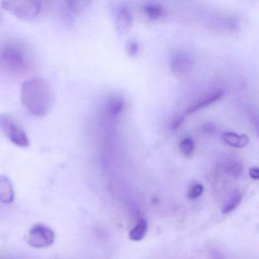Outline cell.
<instances>
[{"mask_svg": "<svg viewBox=\"0 0 259 259\" xmlns=\"http://www.w3.org/2000/svg\"><path fill=\"white\" fill-rule=\"evenodd\" d=\"M2 8L18 19L31 21L38 17L42 5L39 1H4Z\"/></svg>", "mask_w": 259, "mask_h": 259, "instance_id": "obj_4", "label": "cell"}, {"mask_svg": "<svg viewBox=\"0 0 259 259\" xmlns=\"http://www.w3.org/2000/svg\"><path fill=\"white\" fill-rule=\"evenodd\" d=\"M184 116H181V115L176 116L175 117H174V119H172V121H171V130H172V131H176V130H178V128L183 125V122H184Z\"/></svg>", "mask_w": 259, "mask_h": 259, "instance_id": "obj_19", "label": "cell"}, {"mask_svg": "<svg viewBox=\"0 0 259 259\" xmlns=\"http://www.w3.org/2000/svg\"><path fill=\"white\" fill-rule=\"evenodd\" d=\"M222 139L227 145L236 148H243L248 145L249 139L246 135L238 134L234 132L223 133Z\"/></svg>", "mask_w": 259, "mask_h": 259, "instance_id": "obj_10", "label": "cell"}, {"mask_svg": "<svg viewBox=\"0 0 259 259\" xmlns=\"http://www.w3.org/2000/svg\"><path fill=\"white\" fill-rule=\"evenodd\" d=\"M243 166L242 163L237 161H230L227 163L225 166V172L228 175L231 176L233 177H240L243 172Z\"/></svg>", "mask_w": 259, "mask_h": 259, "instance_id": "obj_16", "label": "cell"}, {"mask_svg": "<svg viewBox=\"0 0 259 259\" xmlns=\"http://www.w3.org/2000/svg\"><path fill=\"white\" fill-rule=\"evenodd\" d=\"M193 67L192 57L184 51H177L171 60V71L178 77L184 76L189 73Z\"/></svg>", "mask_w": 259, "mask_h": 259, "instance_id": "obj_6", "label": "cell"}, {"mask_svg": "<svg viewBox=\"0 0 259 259\" xmlns=\"http://www.w3.org/2000/svg\"><path fill=\"white\" fill-rule=\"evenodd\" d=\"M21 102L31 114L46 116L54 104V94L50 83L39 77L24 81L20 92Z\"/></svg>", "mask_w": 259, "mask_h": 259, "instance_id": "obj_1", "label": "cell"}, {"mask_svg": "<svg viewBox=\"0 0 259 259\" xmlns=\"http://www.w3.org/2000/svg\"><path fill=\"white\" fill-rule=\"evenodd\" d=\"M224 96V92L222 91H217L208 94L202 98H199L198 101H195L192 105L186 110V114H192L201 109L204 108L213 103L217 102Z\"/></svg>", "mask_w": 259, "mask_h": 259, "instance_id": "obj_7", "label": "cell"}, {"mask_svg": "<svg viewBox=\"0 0 259 259\" xmlns=\"http://www.w3.org/2000/svg\"><path fill=\"white\" fill-rule=\"evenodd\" d=\"M179 148L183 155L190 157L195 151V142L191 137L183 138L179 144Z\"/></svg>", "mask_w": 259, "mask_h": 259, "instance_id": "obj_14", "label": "cell"}, {"mask_svg": "<svg viewBox=\"0 0 259 259\" xmlns=\"http://www.w3.org/2000/svg\"><path fill=\"white\" fill-rule=\"evenodd\" d=\"M250 177H251L252 180H257L259 179V169L257 166H253V167L250 168L249 172Z\"/></svg>", "mask_w": 259, "mask_h": 259, "instance_id": "obj_20", "label": "cell"}, {"mask_svg": "<svg viewBox=\"0 0 259 259\" xmlns=\"http://www.w3.org/2000/svg\"><path fill=\"white\" fill-rule=\"evenodd\" d=\"M31 55L25 45L13 39L0 43V69L5 73L19 75L31 66Z\"/></svg>", "mask_w": 259, "mask_h": 259, "instance_id": "obj_2", "label": "cell"}, {"mask_svg": "<svg viewBox=\"0 0 259 259\" xmlns=\"http://www.w3.org/2000/svg\"><path fill=\"white\" fill-rule=\"evenodd\" d=\"M127 53L130 54L131 57H136L139 54V45L136 40H130L127 43L126 47Z\"/></svg>", "mask_w": 259, "mask_h": 259, "instance_id": "obj_18", "label": "cell"}, {"mask_svg": "<svg viewBox=\"0 0 259 259\" xmlns=\"http://www.w3.org/2000/svg\"><path fill=\"white\" fill-rule=\"evenodd\" d=\"M203 192H204V187L200 183H195L189 188L187 195L188 198L189 199H196L202 195Z\"/></svg>", "mask_w": 259, "mask_h": 259, "instance_id": "obj_17", "label": "cell"}, {"mask_svg": "<svg viewBox=\"0 0 259 259\" xmlns=\"http://www.w3.org/2000/svg\"><path fill=\"white\" fill-rule=\"evenodd\" d=\"M15 198L14 188L7 176L0 175V202L11 204Z\"/></svg>", "mask_w": 259, "mask_h": 259, "instance_id": "obj_9", "label": "cell"}, {"mask_svg": "<svg viewBox=\"0 0 259 259\" xmlns=\"http://www.w3.org/2000/svg\"><path fill=\"white\" fill-rule=\"evenodd\" d=\"M133 15L128 8L121 7L116 13V25L117 31L122 34L128 31L133 25Z\"/></svg>", "mask_w": 259, "mask_h": 259, "instance_id": "obj_8", "label": "cell"}, {"mask_svg": "<svg viewBox=\"0 0 259 259\" xmlns=\"http://www.w3.org/2000/svg\"><path fill=\"white\" fill-rule=\"evenodd\" d=\"M124 107V101L121 97H113L111 98L108 104V110L110 115L117 116L120 114Z\"/></svg>", "mask_w": 259, "mask_h": 259, "instance_id": "obj_13", "label": "cell"}, {"mask_svg": "<svg viewBox=\"0 0 259 259\" xmlns=\"http://www.w3.org/2000/svg\"><path fill=\"white\" fill-rule=\"evenodd\" d=\"M241 200H242V195H241L240 192H233L229 201L226 203L225 205L223 207V213H228L234 210L240 204Z\"/></svg>", "mask_w": 259, "mask_h": 259, "instance_id": "obj_15", "label": "cell"}, {"mask_svg": "<svg viewBox=\"0 0 259 259\" xmlns=\"http://www.w3.org/2000/svg\"><path fill=\"white\" fill-rule=\"evenodd\" d=\"M215 131V126L211 122H207L203 125V132L207 134H212Z\"/></svg>", "mask_w": 259, "mask_h": 259, "instance_id": "obj_21", "label": "cell"}, {"mask_svg": "<svg viewBox=\"0 0 259 259\" xmlns=\"http://www.w3.org/2000/svg\"><path fill=\"white\" fill-rule=\"evenodd\" d=\"M144 11L151 20L160 19L163 15V9L162 6L157 4H148L144 7Z\"/></svg>", "mask_w": 259, "mask_h": 259, "instance_id": "obj_12", "label": "cell"}, {"mask_svg": "<svg viewBox=\"0 0 259 259\" xmlns=\"http://www.w3.org/2000/svg\"><path fill=\"white\" fill-rule=\"evenodd\" d=\"M148 224L146 219H140L136 224V227L130 231V239L131 240L138 242L142 240L145 238L148 232Z\"/></svg>", "mask_w": 259, "mask_h": 259, "instance_id": "obj_11", "label": "cell"}, {"mask_svg": "<svg viewBox=\"0 0 259 259\" xmlns=\"http://www.w3.org/2000/svg\"><path fill=\"white\" fill-rule=\"evenodd\" d=\"M0 131L16 146L28 148L29 138L16 119L7 113H0Z\"/></svg>", "mask_w": 259, "mask_h": 259, "instance_id": "obj_3", "label": "cell"}, {"mask_svg": "<svg viewBox=\"0 0 259 259\" xmlns=\"http://www.w3.org/2000/svg\"><path fill=\"white\" fill-rule=\"evenodd\" d=\"M55 241V233L46 226H34L28 235V244L33 248H41L51 246Z\"/></svg>", "mask_w": 259, "mask_h": 259, "instance_id": "obj_5", "label": "cell"}]
</instances>
